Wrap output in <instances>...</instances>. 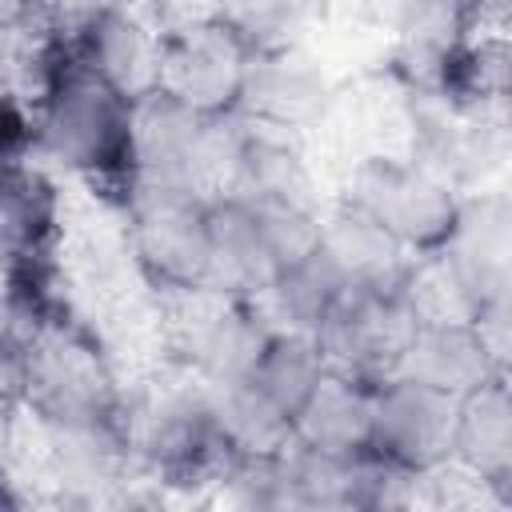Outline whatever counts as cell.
Segmentation results:
<instances>
[{
  "label": "cell",
  "mask_w": 512,
  "mask_h": 512,
  "mask_svg": "<svg viewBox=\"0 0 512 512\" xmlns=\"http://www.w3.org/2000/svg\"><path fill=\"white\" fill-rule=\"evenodd\" d=\"M456 12V0H380V16L404 36H432Z\"/></svg>",
  "instance_id": "24"
},
{
  "label": "cell",
  "mask_w": 512,
  "mask_h": 512,
  "mask_svg": "<svg viewBox=\"0 0 512 512\" xmlns=\"http://www.w3.org/2000/svg\"><path fill=\"white\" fill-rule=\"evenodd\" d=\"M124 428H128L132 464L148 468L160 480L188 484L224 472L228 464L208 396L196 380L156 388L152 396H144L136 408L124 412Z\"/></svg>",
  "instance_id": "6"
},
{
  "label": "cell",
  "mask_w": 512,
  "mask_h": 512,
  "mask_svg": "<svg viewBox=\"0 0 512 512\" xmlns=\"http://www.w3.org/2000/svg\"><path fill=\"white\" fill-rule=\"evenodd\" d=\"M344 204L372 216L408 256L432 260L452 236L464 196L420 156H372L352 172Z\"/></svg>",
  "instance_id": "4"
},
{
  "label": "cell",
  "mask_w": 512,
  "mask_h": 512,
  "mask_svg": "<svg viewBox=\"0 0 512 512\" xmlns=\"http://www.w3.org/2000/svg\"><path fill=\"white\" fill-rule=\"evenodd\" d=\"M348 280L336 272V264L320 252V240L312 252H304L300 260L284 264L268 288L260 292V312L272 320V328H292V332H308L316 336L324 328V320L336 312V304L344 300Z\"/></svg>",
  "instance_id": "20"
},
{
  "label": "cell",
  "mask_w": 512,
  "mask_h": 512,
  "mask_svg": "<svg viewBox=\"0 0 512 512\" xmlns=\"http://www.w3.org/2000/svg\"><path fill=\"white\" fill-rule=\"evenodd\" d=\"M324 372H328V356L316 336L292 332V328H272L264 348L256 352L252 368L244 372V380H252L292 420Z\"/></svg>",
  "instance_id": "22"
},
{
  "label": "cell",
  "mask_w": 512,
  "mask_h": 512,
  "mask_svg": "<svg viewBox=\"0 0 512 512\" xmlns=\"http://www.w3.org/2000/svg\"><path fill=\"white\" fill-rule=\"evenodd\" d=\"M424 320L420 288H348L336 312L316 332L328 364L356 376L380 380L392 376L404 360V348Z\"/></svg>",
  "instance_id": "10"
},
{
  "label": "cell",
  "mask_w": 512,
  "mask_h": 512,
  "mask_svg": "<svg viewBox=\"0 0 512 512\" xmlns=\"http://www.w3.org/2000/svg\"><path fill=\"white\" fill-rule=\"evenodd\" d=\"M236 132L240 112L212 116L168 96L164 88H148L132 104V176L220 192Z\"/></svg>",
  "instance_id": "3"
},
{
  "label": "cell",
  "mask_w": 512,
  "mask_h": 512,
  "mask_svg": "<svg viewBox=\"0 0 512 512\" xmlns=\"http://www.w3.org/2000/svg\"><path fill=\"white\" fill-rule=\"evenodd\" d=\"M328 108H332V80L320 68V60L308 48H300V40L256 52L240 116L300 140V132L316 128L328 116Z\"/></svg>",
  "instance_id": "12"
},
{
  "label": "cell",
  "mask_w": 512,
  "mask_h": 512,
  "mask_svg": "<svg viewBox=\"0 0 512 512\" xmlns=\"http://www.w3.org/2000/svg\"><path fill=\"white\" fill-rule=\"evenodd\" d=\"M64 4L80 16V12H96V8H132L136 0H64Z\"/></svg>",
  "instance_id": "25"
},
{
  "label": "cell",
  "mask_w": 512,
  "mask_h": 512,
  "mask_svg": "<svg viewBox=\"0 0 512 512\" xmlns=\"http://www.w3.org/2000/svg\"><path fill=\"white\" fill-rule=\"evenodd\" d=\"M56 228V196L28 156H0V264L28 268Z\"/></svg>",
  "instance_id": "19"
},
{
  "label": "cell",
  "mask_w": 512,
  "mask_h": 512,
  "mask_svg": "<svg viewBox=\"0 0 512 512\" xmlns=\"http://www.w3.org/2000/svg\"><path fill=\"white\" fill-rule=\"evenodd\" d=\"M372 388L376 380L328 364L316 388L292 416V440L316 452H368L372 440Z\"/></svg>",
  "instance_id": "16"
},
{
  "label": "cell",
  "mask_w": 512,
  "mask_h": 512,
  "mask_svg": "<svg viewBox=\"0 0 512 512\" xmlns=\"http://www.w3.org/2000/svg\"><path fill=\"white\" fill-rule=\"evenodd\" d=\"M440 280L448 284L456 312L500 324L512 284V224L508 204L496 196L464 200L452 236L432 256Z\"/></svg>",
  "instance_id": "9"
},
{
  "label": "cell",
  "mask_w": 512,
  "mask_h": 512,
  "mask_svg": "<svg viewBox=\"0 0 512 512\" xmlns=\"http://www.w3.org/2000/svg\"><path fill=\"white\" fill-rule=\"evenodd\" d=\"M192 316L180 324V356L196 384H224L240 380L256 352L264 348L272 320L260 312L256 300H236L220 292L184 296Z\"/></svg>",
  "instance_id": "13"
},
{
  "label": "cell",
  "mask_w": 512,
  "mask_h": 512,
  "mask_svg": "<svg viewBox=\"0 0 512 512\" xmlns=\"http://www.w3.org/2000/svg\"><path fill=\"white\" fill-rule=\"evenodd\" d=\"M452 468L488 488H504L512 480V400L504 376L460 396Z\"/></svg>",
  "instance_id": "18"
},
{
  "label": "cell",
  "mask_w": 512,
  "mask_h": 512,
  "mask_svg": "<svg viewBox=\"0 0 512 512\" xmlns=\"http://www.w3.org/2000/svg\"><path fill=\"white\" fill-rule=\"evenodd\" d=\"M396 372L460 400L504 376L496 324L464 312H424Z\"/></svg>",
  "instance_id": "11"
},
{
  "label": "cell",
  "mask_w": 512,
  "mask_h": 512,
  "mask_svg": "<svg viewBox=\"0 0 512 512\" xmlns=\"http://www.w3.org/2000/svg\"><path fill=\"white\" fill-rule=\"evenodd\" d=\"M220 432V444L232 456H268L292 440V420L252 384V380H224L200 384Z\"/></svg>",
  "instance_id": "21"
},
{
  "label": "cell",
  "mask_w": 512,
  "mask_h": 512,
  "mask_svg": "<svg viewBox=\"0 0 512 512\" xmlns=\"http://www.w3.org/2000/svg\"><path fill=\"white\" fill-rule=\"evenodd\" d=\"M456 404V396H444L404 372L380 376L372 388L368 452L380 456L404 480H424L452 468Z\"/></svg>",
  "instance_id": "8"
},
{
  "label": "cell",
  "mask_w": 512,
  "mask_h": 512,
  "mask_svg": "<svg viewBox=\"0 0 512 512\" xmlns=\"http://www.w3.org/2000/svg\"><path fill=\"white\" fill-rule=\"evenodd\" d=\"M132 104L136 96L60 48L40 76L32 152L80 180L124 188L132 176Z\"/></svg>",
  "instance_id": "1"
},
{
  "label": "cell",
  "mask_w": 512,
  "mask_h": 512,
  "mask_svg": "<svg viewBox=\"0 0 512 512\" xmlns=\"http://www.w3.org/2000/svg\"><path fill=\"white\" fill-rule=\"evenodd\" d=\"M284 252L256 204L232 192H212L208 208V292L260 300L268 280L284 268Z\"/></svg>",
  "instance_id": "14"
},
{
  "label": "cell",
  "mask_w": 512,
  "mask_h": 512,
  "mask_svg": "<svg viewBox=\"0 0 512 512\" xmlns=\"http://www.w3.org/2000/svg\"><path fill=\"white\" fill-rule=\"evenodd\" d=\"M256 44H248L236 28H228L220 16L204 12L176 28L172 36H160V72L156 88L168 96L212 112V116H236L244 104V88L256 64Z\"/></svg>",
  "instance_id": "7"
},
{
  "label": "cell",
  "mask_w": 512,
  "mask_h": 512,
  "mask_svg": "<svg viewBox=\"0 0 512 512\" xmlns=\"http://www.w3.org/2000/svg\"><path fill=\"white\" fill-rule=\"evenodd\" d=\"M20 400L32 408L40 428L120 424L128 412L100 348L60 328H36Z\"/></svg>",
  "instance_id": "5"
},
{
  "label": "cell",
  "mask_w": 512,
  "mask_h": 512,
  "mask_svg": "<svg viewBox=\"0 0 512 512\" xmlns=\"http://www.w3.org/2000/svg\"><path fill=\"white\" fill-rule=\"evenodd\" d=\"M76 60L96 68L104 80H112L120 92L140 96L156 88L160 72V36L148 32V24L132 8H96L76 16V32L64 44Z\"/></svg>",
  "instance_id": "15"
},
{
  "label": "cell",
  "mask_w": 512,
  "mask_h": 512,
  "mask_svg": "<svg viewBox=\"0 0 512 512\" xmlns=\"http://www.w3.org/2000/svg\"><path fill=\"white\" fill-rule=\"evenodd\" d=\"M124 236L136 272L184 300L208 292V208L212 192L140 180L132 176L124 188Z\"/></svg>",
  "instance_id": "2"
},
{
  "label": "cell",
  "mask_w": 512,
  "mask_h": 512,
  "mask_svg": "<svg viewBox=\"0 0 512 512\" xmlns=\"http://www.w3.org/2000/svg\"><path fill=\"white\" fill-rule=\"evenodd\" d=\"M228 28H236L256 48L296 44L304 24L316 12V0H212L208 8Z\"/></svg>",
  "instance_id": "23"
},
{
  "label": "cell",
  "mask_w": 512,
  "mask_h": 512,
  "mask_svg": "<svg viewBox=\"0 0 512 512\" xmlns=\"http://www.w3.org/2000/svg\"><path fill=\"white\" fill-rule=\"evenodd\" d=\"M320 252L336 264L348 288H404L420 276V260L352 204H340L320 220Z\"/></svg>",
  "instance_id": "17"
}]
</instances>
